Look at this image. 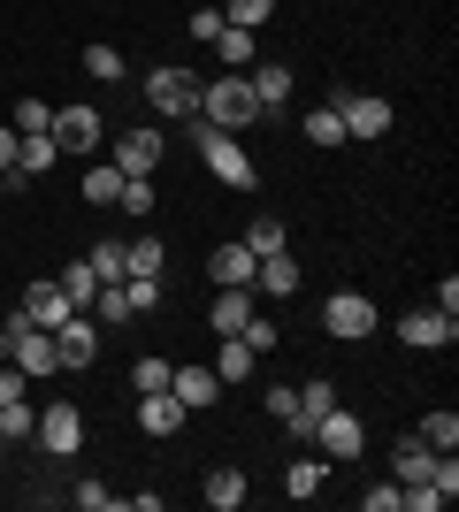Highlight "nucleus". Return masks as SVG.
<instances>
[{"label": "nucleus", "mask_w": 459, "mask_h": 512, "mask_svg": "<svg viewBox=\"0 0 459 512\" xmlns=\"http://www.w3.org/2000/svg\"><path fill=\"white\" fill-rule=\"evenodd\" d=\"M92 352H100V321L69 314L62 329H54V360H62V375H69V367H92Z\"/></svg>", "instance_id": "obj_10"}, {"label": "nucleus", "mask_w": 459, "mask_h": 512, "mask_svg": "<svg viewBox=\"0 0 459 512\" xmlns=\"http://www.w3.org/2000/svg\"><path fill=\"white\" fill-rule=\"evenodd\" d=\"M62 161V146L46 138V130H16V176H39V169H54Z\"/></svg>", "instance_id": "obj_19"}, {"label": "nucleus", "mask_w": 459, "mask_h": 512, "mask_svg": "<svg viewBox=\"0 0 459 512\" xmlns=\"http://www.w3.org/2000/svg\"><path fill=\"white\" fill-rule=\"evenodd\" d=\"M253 283H261L268 299H291V291H299V260H291V253H261V268H253Z\"/></svg>", "instance_id": "obj_20"}, {"label": "nucleus", "mask_w": 459, "mask_h": 512, "mask_svg": "<svg viewBox=\"0 0 459 512\" xmlns=\"http://www.w3.org/2000/svg\"><path fill=\"white\" fill-rule=\"evenodd\" d=\"M85 77L115 85V77H123V54H115V46H85Z\"/></svg>", "instance_id": "obj_33"}, {"label": "nucleus", "mask_w": 459, "mask_h": 512, "mask_svg": "<svg viewBox=\"0 0 459 512\" xmlns=\"http://www.w3.org/2000/svg\"><path fill=\"white\" fill-rule=\"evenodd\" d=\"M360 512H398V490H383V482H375V490H360Z\"/></svg>", "instance_id": "obj_44"}, {"label": "nucleus", "mask_w": 459, "mask_h": 512, "mask_svg": "<svg viewBox=\"0 0 459 512\" xmlns=\"http://www.w3.org/2000/svg\"><path fill=\"white\" fill-rule=\"evenodd\" d=\"M115 192H123V169H115V161L108 169H85V199L92 207H115Z\"/></svg>", "instance_id": "obj_31"}, {"label": "nucleus", "mask_w": 459, "mask_h": 512, "mask_svg": "<svg viewBox=\"0 0 459 512\" xmlns=\"http://www.w3.org/2000/svg\"><path fill=\"white\" fill-rule=\"evenodd\" d=\"M115 207H123V214H146V207H153V184H146V176H123V192H115Z\"/></svg>", "instance_id": "obj_38"}, {"label": "nucleus", "mask_w": 459, "mask_h": 512, "mask_svg": "<svg viewBox=\"0 0 459 512\" xmlns=\"http://www.w3.org/2000/svg\"><path fill=\"white\" fill-rule=\"evenodd\" d=\"M8 184H16V169H0V192H8Z\"/></svg>", "instance_id": "obj_47"}, {"label": "nucleus", "mask_w": 459, "mask_h": 512, "mask_svg": "<svg viewBox=\"0 0 459 512\" xmlns=\"http://www.w3.org/2000/svg\"><path fill=\"white\" fill-rule=\"evenodd\" d=\"M245 85H253V100H261V115H276V107L291 100V69L284 62H253V69H245Z\"/></svg>", "instance_id": "obj_15"}, {"label": "nucleus", "mask_w": 459, "mask_h": 512, "mask_svg": "<svg viewBox=\"0 0 459 512\" xmlns=\"http://www.w3.org/2000/svg\"><path fill=\"white\" fill-rule=\"evenodd\" d=\"M31 436H39V451H54V459H69V451L85 444V421H77V406H46Z\"/></svg>", "instance_id": "obj_12"}, {"label": "nucleus", "mask_w": 459, "mask_h": 512, "mask_svg": "<svg viewBox=\"0 0 459 512\" xmlns=\"http://www.w3.org/2000/svg\"><path fill=\"white\" fill-rule=\"evenodd\" d=\"M123 253H131V276H161V245H153V237H138V245H123Z\"/></svg>", "instance_id": "obj_36"}, {"label": "nucleus", "mask_w": 459, "mask_h": 512, "mask_svg": "<svg viewBox=\"0 0 459 512\" xmlns=\"http://www.w3.org/2000/svg\"><path fill=\"white\" fill-rule=\"evenodd\" d=\"M199 497H207L215 512H238V505H245V474H238V467H215L207 482H199Z\"/></svg>", "instance_id": "obj_22"}, {"label": "nucleus", "mask_w": 459, "mask_h": 512, "mask_svg": "<svg viewBox=\"0 0 459 512\" xmlns=\"http://www.w3.org/2000/svg\"><path fill=\"white\" fill-rule=\"evenodd\" d=\"M0 169H16V123H0Z\"/></svg>", "instance_id": "obj_46"}, {"label": "nucleus", "mask_w": 459, "mask_h": 512, "mask_svg": "<svg viewBox=\"0 0 459 512\" xmlns=\"http://www.w3.org/2000/svg\"><path fill=\"white\" fill-rule=\"evenodd\" d=\"M23 321H31V329H62L69 314H77V306L62 299V283H31V291H23V306H16Z\"/></svg>", "instance_id": "obj_13"}, {"label": "nucleus", "mask_w": 459, "mask_h": 512, "mask_svg": "<svg viewBox=\"0 0 459 512\" xmlns=\"http://www.w3.org/2000/svg\"><path fill=\"white\" fill-rule=\"evenodd\" d=\"M322 451H299V459H291V474H284V497H322Z\"/></svg>", "instance_id": "obj_23"}, {"label": "nucleus", "mask_w": 459, "mask_h": 512, "mask_svg": "<svg viewBox=\"0 0 459 512\" xmlns=\"http://www.w3.org/2000/svg\"><path fill=\"white\" fill-rule=\"evenodd\" d=\"M215 31H222V8H192V39L215 46Z\"/></svg>", "instance_id": "obj_42"}, {"label": "nucleus", "mask_w": 459, "mask_h": 512, "mask_svg": "<svg viewBox=\"0 0 459 512\" xmlns=\"http://www.w3.org/2000/svg\"><path fill=\"white\" fill-rule=\"evenodd\" d=\"M253 268H261V260H253V245H222V253L207 260L215 291H238V283H253Z\"/></svg>", "instance_id": "obj_18"}, {"label": "nucleus", "mask_w": 459, "mask_h": 512, "mask_svg": "<svg viewBox=\"0 0 459 512\" xmlns=\"http://www.w3.org/2000/svg\"><path fill=\"white\" fill-rule=\"evenodd\" d=\"M398 337L414 344V352H437V344H452V337H459V314H444V306H421V314L398 321Z\"/></svg>", "instance_id": "obj_11"}, {"label": "nucleus", "mask_w": 459, "mask_h": 512, "mask_svg": "<svg viewBox=\"0 0 459 512\" xmlns=\"http://www.w3.org/2000/svg\"><path fill=\"white\" fill-rule=\"evenodd\" d=\"M329 406H337V390H329V383H306L299 390V421H322Z\"/></svg>", "instance_id": "obj_37"}, {"label": "nucleus", "mask_w": 459, "mask_h": 512, "mask_svg": "<svg viewBox=\"0 0 459 512\" xmlns=\"http://www.w3.org/2000/svg\"><path fill=\"white\" fill-rule=\"evenodd\" d=\"M46 123H54V107H46V100H16V130H46Z\"/></svg>", "instance_id": "obj_41"}, {"label": "nucleus", "mask_w": 459, "mask_h": 512, "mask_svg": "<svg viewBox=\"0 0 459 512\" xmlns=\"http://www.w3.org/2000/svg\"><path fill=\"white\" fill-rule=\"evenodd\" d=\"M131 383H138V398H146V390H169V360H138Z\"/></svg>", "instance_id": "obj_40"}, {"label": "nucleus", "mask_w": 459, "mask_h": 512, "mask_svg": "<svg viewBox=\"0 0 459 512\" xmlns=\"http://www.w3.org/2000/svg\"><path fill=\"white\" fill-rule=\"evenodd\" d=\"M161 153H169V138H161L153 123H131L123 138H115V169H123V176H153V169H161Z\"/></svg>", "instance_id": "obj_6"}, {"label": "nucleus", "mask_w": 459, "mask_h": 512, "mask_svg": "<svg viewBox=\"0 0 459 512\" xmlns=\"http://www.w3.org/2000/svg\"><path fill=\"white\" fill-rule=\"evenodd\" d=\"M16 398H23V367H0V413L16 406Z\"/></svg>", "instance_id": "obj_45"}, {"label": "nucleus", "mask_w": 459, "mask_h": 512, "mask_svg": "<svg viewBox=\"0 0 459 512\" xmlns=\"http://www.w3.org/2000/svg\"><path fill=\"white\" fill-rule=\"evenodd\" d=\"M299 130H306V138H314L322 153H329V146H345V115H337V107H314V115H306Z\"/></svg>", "instance_id": "obj_28"}, {"label": "nucleus", "mask_w": 459, "mask_h": 512, "mask_svg": "<svg viewBox=\"0 0 459 512\" xmlns=\"http://www.w3.org/2000/svg\"><path fill=\"white\" fill-rule=\"evenodd\" d=\"M337 115H345V138H383V130H391V100H383V92H337Z\"/></svg>", "instance_id": "obj_5"}, {"label": "nucleus", "mask_w": 459, "mask_h": 512, "mask_svg": "<svg viewBox=\"0 0 459 512\" xmlns=\"http://www.w3.org/2000/svg\"><path fill=\"white\" fill-rule=\"evenodd\" d=\"M215 375L222 383H245V375H261V352L245 337H222V352H215Z\"/></svg>", "instance_id": "obj_21"}, {"label": "nucleus", "mask_w": 459, "mask_h": 512, "mask_svg": "<svg viewBox=\"0 0 459 512\" xmlns=\"http://www.w3.org/2000/svg\"><path fill=\"white\" fill-rule=\"evenodd\" d=\"M146 107L169 115V123H192L199 115V69H153L146 77Z\"/></svg>", "instance_id": "obj_3"}, {"label": "nucleus", "mask_w": 459, "mask_h": 512, "mask_svg": "<svg viewBox=\"0 0 459 512\" xmlns=\"http://www.w3.org/2000/svg\"><path fill=\"white\" fill-rule=\"evenodd\" d=\"M238 337L253 344L261 360H268V352H276V337H284V329H276V321H268V314H253V321H245V329H238Z\"/></svg>", "instance_id": "obj_34"}, {"label": "nucleus", "mask_w": 459, "mask_h": 512, "mask_svg": "<svg viewBox=\"0 0 459 512\" xmlns=\"http://www.w3.org/2000/svg\"><path fill=\"white\" fill-rule=\"evenodd\" d=\"M245 245H253V260H261V253H284V245H291V237H284V214H261V222L245 230Z\"/></svg>", "instance_id": "obj_30"}, {"label": "nucleus", "mask_w": 459, "mask_h": 512, "mask_svg": "<svg viewBox=\"0 0 459 512\" xmlns=\"http://www.w3.org/2000/svg\"><path fill=\"white\" fill-rule=\"evenodd\" d=\"M414 436H421L429 451H459V413H452V406H444V413H429V421H421Z\"/></svg>", "instance_id": "obj_27"}, {"label": "nucleus", "mask_w": 459, "mask_h": 512, "mask_svg": "<svg viewBox=\"0 0 459 512\" xmlns=\"http://www.w3.org/2000/svg\"><path fill=\"white\" fill-rule=\"evenodd\" d=\"M184 421H192V413L176 406L169 390H146V398H138V428H146V436H176Z\"/></svg>", "instance_id": "obj_17"}, {"label": "nucleus", "mask_w": 459, "mask_h": 512, "mask_svg": "<svg viewBox=\"0 0 459 512\" xmlns=\"http://www.w3.org/2000/svg\"><path fill=\"white\" fill-rule=\"evenodd\" d=\"M322 329L345 337V344H360V337H375V306L360 299V291H337V299L322 306Z\"/></svg>", "instance_id": "obj_7"}, {"label": "nucleus", "mask_w": 459, "mask_h": 512, "mask_svg": "<svg viewBox=\"0 0 459 512\" xmlns=\"http://www.w3.org/2000/svg\"><path fill=\"white\" fill-rule=\"evenodd\" d=\"M123 291H131L138 314H153V306H161V276H123Z\"/></svg>", "instance_id": "obj_39"}, {"label": "nucleus", "mask_w": 459, "mask_h": 512, "mask_svg": "<svg viewBox=\"0 0 459 512\" xmlns=\"http://www.w3.org/2000/svg\"><path fill=\"white\" fill-rule=\"evenodd\" d=\"M192 146H199V161H207V176H215V184H230V192H245V184H253V153H245L230 130H215V123H199V115H192Z\"/></svg>", "instance_id": "obj_2"}, {"label": "nucleus", "mask_w": 459, "mask_h": 512, "mask_svg": "<svg viewBox=\"0 0 459 512\" xmlns=\"http://www.w3.org/2000/svg\"><path fill=\"white\" fill-rule=\"evenodd\" d=\"M437 459H444V451H429L421 436H406V444L391 451V474H398V490H414V482H429V474H437Z\"/></svg>", "instance_id": "obj_14"}, {"label": "nucleus", "mask_w": 459, "mask_h": 512, "mask_svg": "<svg viewBox=\"0 0 459 512\" xmlns=\"http://www.w3.org/2000/svg\"><path fill=\"white\" fill-rule=\"evenodd\" d=\"M92 314H100V321H138V306H131L123 283H100V291H92Z\"/></svg>", "instance_id": "obj_29"}, {"label": "nucleus", "mask_w": 459, "mask_h": 512, "mask_svg": "<svg viewBox=\"0 0 459 512\" xmlns=\"http://www.w3.org/2000/svg\"><path fill=\"white\" fill-rule=\"evenodd\" d=\"M253 46H261V31H238V23H222V31H215V54L230 69H253Z\"/></svg>", "instance_id": "obj_24"}, {"label": "nucleus", "mask_w": 459, "mask_h": 512, "mask_svg": "<svg viewBox=\"0 0 459 512\" xmlns=\"http://www.w3.org/2000/svg\"><path fill=\"white\" fill-rule=\"evenodd\" d=\"M46 138H54L62 153H92V146H100V115H92V107H54Z\"/></svg>", "instance_id": "obj_8"}, {"label": "nucleus", "mask_w": 459, "mask_h": 512, "mask_svg": "<svg viewBox=\"0 0 459 512\" xmlns=\"http://www.w3.org/2000/svg\"><path fill=\"white\" fill-rule=\"evenodd\" d=\"M253 306H261V299H253V283H238V291H222V299L207 306V321H215V337H238L245 321H253Z\"/></svg>", "instance_id": "obj_16"}, {"label": "nucleus", "mask_w": 459, "mask_h": 512, "mask_svg": "<svg viewBox=\"0 0 459 512\" xmlns=\"http://www.w3.org/2000/svg\"><path fill=\"white\" fill-rule=\"evenodd\" d=\"M92 276H100V283H123V276H131V253H123V245H115V237H100V245H92Z\"/></svg>", "instance_id": "obj_26"}, {"label": "nucleus", "mask_w": 459, "mask_h": 512, "mask_svg": "<svg viewBox=\"0 0 459 512\" xmlns=\"http://www.w3.org/2000/svg\"><path fill=\"white\" fill-rule=\"evenodd\" d=\"M306 451H322L329 467H345V459H360V451H368V428L352 421L345 406H329L322 421H314V436H306Z\"/></svg>", "instance_id": "obj_4"}, {"label": "nucleus", "mask_w": 459, "mask_h": 512, "mask_svg": "<svg viewBox=\"0 0 459 512\" xmlns=\"http://www.w3.org/2000/svg\"><path fill=\"white\" fill-rule=\"evenodd\" d=\"M199 123L230 130V138L261 123V100H253V85H245V69H230V77H215V85H199Z\"/></svg>", "instance_id": "obj_1"}, {"label": "nucleus", "mask_w": 459, "mask_h": 512, "mask_svg": "<svg viewBox=\"0 0 459 512\" xmlns=\"http://www.w3.org/2000/svg\"><path fill=\"white\" fill-rule=\"evenodd\" d=\"M268 16H276V0H230L222 8V23H238V31H261Z\"/></svg>", "instance_id": "obj_32"}, {"label": "nucleus", "mask_w": 459, "mask_h": 512, "mask_svg": "<svg viewBox=\"0 0 459 512\" xmlns=\"http://www.w3.org/2000/svg\"><path fill=\"white\" fill-rule=\"evenodd\" d=\"M77 505H85V512H115V490H100V482H85V490H77Z\"/></svg>", "instance_id": "obj_43"}, {"label": "nucleus", "mask_w": 459, "mask_h": 512, "mask_svg": "<svg viewBox=\"0 0 459 512\" xmlns=\"http://www.w3.org/2000/svg\"><path fill=\"white\" fill-rule=\"evenodd\" d=\"M169 398L184 413H207L222 398V375H215V367H169Z\"/></svg>", "instance_id": "obj_9"}, {"label": "nucleus", "mask_w": 459, "mask_h": 512, "mask_svg": "<svg viewBox=\"0 0 459 512\" xmlns=\"http://www.w3.org/2000/svg\"><path fill=\"white\" fill-rule=\"evenodd\" d=\"M31 428H39V413H31V406L16 398V406L0 413V444H16V436H31Z\"/></svg>", "instance_id": "obj_35"}, {"label": "nucleus", "mask_w": 459, "mask_h": 512, "mask_svg": "<svg viewBox=\"0 0 459 512\" xmlns=\"http://www.w3.org/2000/svg\"><path fill=\"white\" fill-rule=\"evenodd\" d=\"M54 283H62V299L77 306V314H85V306H92V291H100V276H92V260H69V268H62Z\"/></svg>", "instance_id": "obj_25"}]
</instances>
